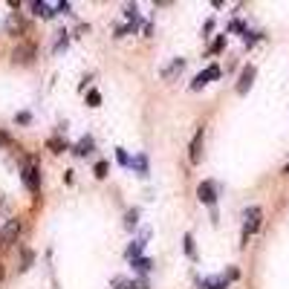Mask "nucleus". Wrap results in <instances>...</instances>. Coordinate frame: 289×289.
Masks as SVG:
<instances>
[{
	"mask_svg": "<svg viewBox=\"0 0 289 289\" xmlns=\"http://www.w3.org/2000/svg\"><path fill=\"white\" fill-rule=\"evenodd\" d=\"M29 9H32V15H35V17H44V20H50V17H55V15H58V12H55V6H50V3H44V0H35V3L29 6Z\"/></svg>",
	"mask_w": 289,
	"mask_h": 289,
	"instance_id": "obj_10",
	"label": "nucleus"
},
{
	"mask_svg": "<svg viewBox=\"0 0 289 289\" xmlns=\"http://www.w3.org/2000/svg\"><path fill=\"white\" fill-rule=\"evenodd\" d=\"M124 17H127L130 23H139V6L136 3H127V6H124Z\"/></svg>",
	"mask_w": 289,
	"mask_h": 289,
	"instance_id": "obj_18",
	"label": "nucleus"
},
{
	"mask_svg": "<svg viewBox=\"0 0 289 289\" xmlns=\"http://www.w3.org/2000/svg\"><path fill=\"white\" fill-rule=\"evenodd\" d=\"M223 278H226V281L231 284V281H237V278H240V269H237V266H229V269H226V275H223Z\"/></svg>",
	"mask_w": 289,
	"mask_h": 289,
	"instance_id": "obj_28",
	"label": "nucleus"
},
{
	"mask_svg": "<svg viewBox=\"0 0 289 289\" xmlns=\"http://www.w3.org/2000/svg\"><path fill=\"white\" fill-rule=\"evenodd\" d=\"M3 275H6V269H3V263H0V284H3Z\"/></svg>",
	"mask_w": 289,
	"mask_h": 289,
	"instance_id": "obj_38",
	"label": "nucleus"
},
{
	"mask_svg": "<svg viewBox=\"0 0 289 289\" xmlns=\"http://www.w3.org/2000/svg\"><path fill=\"white\" fill-rule=\"evenodd\" d=\"M145 243H148V231H142V237L133 240V243L124 249V257H127V260H136V257H142V249H145Z\"/></svg>",
	"mask_w": 289,
	"mask_h": 289,
	"instance_id": "obj_11",
	"label": "nucleus"
},
{
	"mask_svg": "<svg viewBox=\"0 0 289 289\" xmlns=\"http://www.w3.org/2000/svg\"><path fill=\"white\" fill-rule=\"evenodd\" d=\"M0 145H12V139L6 136V133H0Z\"/></svg>",
	"mask_w": 289,
	"mask_h": 289,
	"instance_id": "obj_37",
	"label": "nucleus"
},
{
	"mask_svg": "<svg viewBox=\"0 0 289 289\" xmlns=\"http://www.w3.org/2000/svg\"><path fill=\"white\" fill-rule=\"evenodd\" d=\"M107 171H110V165H107V162H96L93 173H96V179H107Z\"/></svg>",
	"mask_w": 289,
	"mask_h": 289,
	"instance_id": "obj_21",
	"label": "nucleus"
},
{
	"mask_svg": "<svg viewBox=\"0 0 289 289\" xmlns=\"http://www.w3.org/2000/svg\"><path fill=\"white\" fill-rule=\"evenodd\" d=\"M182 69H185V58H173L168 67H162V72H159V75H162V81H173V78H176Z\"/></svg>",
	"mask_w": 289,
	"mask_h": 289,
	"instance_id": "obj_8",
	"label": "nucleus"
},
{
	"mask_svg": "<svg viewBox=\"0 0 289 289\" xmlns=\"http://www.w3.org/2000/svg\"><path fill=\"white\" fill-rule=\"evenodd\" d=\"M47 148H50L52 153H64V151H67V139H61V136H52L50 142H47Z\"/></svg>",
	"mask_w": 289,
	"mask_h": 289,
	"instance_id": "obj_16",
	"label": "nucleus"
},
{
	"mask_svg": "<svg viewBox=\"0 0 289 289\" xmlns=\"http://www.w3.org/2000/svg\"><path fill=\"white\" fill-rule=\"evenodd\" d=\"M223 47H226V35H217V38H214V44L208 47V55H217V52H223Z\"/></svg>",
	"mask_w": 289,
	"mask_h": 289,
	"instance_id": "obj_19",
	"label": "nucleus"
},
{
	"mask_svg": "<svg viewBox=\"0 0 289 289\" xmlns=\"http://www.w3.org/2000/svg\"><path fill=\"white\" fill-rule=\"evenodd\" d=\"M15 121H17V124H29V121H32V113H26V110H23V113H17V116H15Z\"/></svg>",
	"mask_w": 289,
	"mask_h": 289,
	"instance_id": "obj_30",
	"label": "nucleus"
},
{
	"mask_svg": "<svg viewBox=\"0 0 289 289\" xmlns=\"http://www.w3.org/2000/svg\"><path fill=\"white\" fill-rule=\"evenodd\" d=\"M67 44H69V32H61V38L55 41V52H64L67 50Z\"/></svg>",
	"mask_w": 289,
	"mask_h": 289,
	"instance_id": "obj_25",
	"label": "nucleus"
},
{
	"mask_svg": "<svg viewBox=\"0 0 289 289\" xmlns=\"http://www.w3.org/2000/svg\"><path fill=\"white\" fill-rule=\"evenodd\" d=\"M113 289H127V281L124 278H113Z\"/></svg>",
	"mask_w": 289,
	"mask_h": 289,
	"instance_id": "obj_33",
	"label": "nucleus"
},
{
	"mask_svg": "<svg viewBox=\"0 0 289 289\" xmlns=\"http://www.w3.org/2000/svg\"><path fill=\"white\" fill-rule=\"evenodd\" d=\"M229 32H243V35H246V26H243V20H231Z\"/></svg>",
	"mask_w": 289,
	"mask_h": 289,
	"instance_id": "obj_31",
	"label": "nucleus"
},
{
	"mask_svg": "<svg viewBox=\"0 0 289 289\" xmlns=\"http://www.w3.org/2000/svg\"><path fill=\"white\" fill-rule=\"evenodd\" d=\"M255 75H257V67L255 64H246V67L240 69V78H237V96H246L252 84H255Z\"/></svg>",
	"mask_w": 289,
	"mask_h": 289,
	"instance_id": "obj_4",
	"label": "nucleus"
},
{
	"mask_svg": "<svg viewBox=\"0 0 289 289\" xmlns=\"http://www.w3.org/2000/svg\"><path fill=\"white\" fill-rule=\"evenodd\" d=\"M182 246H185V255L191 257V260H197V246H194V234H191V231L182 234Z\"/></svg>",
	"mask_w": 289,
	"mask_h": 289,
	"instance_id": "obj_14",
	"label": "nucleus"
},
{
	"mask_svg": "<svg viewBox=\"0 0 289 289\" xmlns=\"http://www.w3.org/2000/svg\"><path fill=\"white\" fill-rule=\"evenodd\" d=\"M130 263H133V269H136L139 275H148L153 269V260H151V257H136V260H130Z\"/></svg>",
	"mask_w": 289,
	"mask_h": 289,
	"instance_id": "obj_13",
	"label": "nucleus"
},
{
	"mask_svg": "<svg viewBox=\"0 0 289 289\" xmlns=\"http://www.w3.org/2000/svg\"><path fill=\"white\" fill-rule=\"evenodd\" d=\"M130 168H133V173H136V176H142V179H145V176L151 173V162H148V153H136V156L130 159Z\"/></svg>",
	"mask_w": 289,
	"mask_h": 289,
	"instance_id": "obj_9",
	"label": "nucleus"
},
{
	"mask_svg": "<svg viewBox=\"0 0 289 289\" xmlns=\"http://www.w3.org/2000/svg\"><path fill=\"white\" fill-rule=\"evenodd\" d=\"M93 148H96V142H93V136L87 133V136H81L75 145H72V153H75V156H87V153H93Z\"/></svg>",
	"mask_w": 289,
	"mask_h": 289,
	"instance_id": "obj_12",
	"label": "nucleus"
},
{
	"mask_svg": "<svg viewBox=\"0 0 289 289\" xmlns=\"http://www.w3.org/2000/svg\"><path fill=\"white\" fill-rule=\"evenodd\" d=\"M127 289H148V281L139 278V281H127Z\"/></svg>",
	"mask_w": 289,
	"mask_h": 289,
	"instance_id": "obj_29",
	"label": "nucleus"
},
{
	"mask_svg": "<svg viewBox=\"0 0 289 289\" xmlns=\"http://www.w3.org/2000/svg\"><path fill=\"white\" fill-rule=\"evenodd\" d=\"M214 78H220V67H217V64H211V67H205L203 72H197L194 81H191V90H203V87L211 84Z\"/></svg>",
	"mask_w": 289,
	"mask_h": 289,
	"instance_id": "obj_5",
	"label": "nucleus"
},
{
	"mask_svg": "<svg viewBox=\"0 0 289 289\" xmlns=\"http://www.w3.org/2000/svg\"><path fill=\"white\" fill-rule=\"evenodd\" d=\"M203 142H205V127H197V133L191 139V148H188V162L191 165L203 162Z\"/></svg>",
	"mask_w": 289,
	"mask_h": 289,
	"instance_id": "obj_3",
	"label": "nucleus"
},
{
	"mask_svg": "<svg viewBox=\"0 0 289 289\" xmlns=\"http://www.w3.org/2000/svg\"><path fill=\"white\" fill-rule=\"evenodd\" d=\"M55 12H58V15H69V12H72V3H67V0L55 3Z\"/></svg>",
	"mask_w": 289,
	"mask_h": 289,
	"instance_id": "obj_26",
	"label": "nucleus"
},
{
	"mask_svg": "<svg viewBox=\"0 0 289 289\" xmlns=\"http://www.w3.org/2000/svg\"><path fill=\"white\" fill-rule=\"evenodd\" d=\"M32 47H20V50L15 52V61H23V64H29V61H32Z\"/></svg>",
	"mask_w": 289,
	"mask_h": 289,
	"instance_id": "obj_17",
	"label": "nucleus"
},
{
	"mask_svg": "<svg viewBox=\"0 0 289 289\" xmlns=\"http://www.w3.org/2000/svg\"><path fill=\"white\" fill-rule=\"evenodd\" d=\"M260 223H263V211H260V205H252V208L246 211V223H243V243H240V246H246L249 237H255L257 231H260Z\"/></svg>",
	"mask_w": 289,
	"mask_h": 289,
	"instance_id": "obj_1",
	"label": "nucleus"
},
{
	"mask_svg": "<svg viewBox=\"0 0 289 289\" xmlns=\"http://www.w3.org/2000/svg\"><path fill=\"white\" fill-rule=\"evenodd\" d=\"M197 200L208 208H214L217 205V182H211V179H203L200 188H197Z\"/></svg>",
	"mask_w": 289,
	"mask_h": 289,
	"instance_id": "obj_2",
	"label": "nucleus"
},
{
	"mask_svg": "<svg viewBox=\"0 0 289 289\" xmlns=\"http://www.w3.org/2000/svg\"><path fill=\"white\" fill-rule=\"evenodd\" d=\"M17 234H20V220H9L3 226V231H0V246H9V243H15Z\"/></svg>",
	"mask_w": 289,
	"mask_h": 289,
	"instance_id": "obj_7",
	"label": "nucleus"
},
{
	"mask_svg": "<svg viewBox=\"0 0 289 289\" xmlns=\"http://www.w3.org/2000/svg\"><path fill=\"white\" fill-rule=\"evenodd\" d=\"M136 226H139V208H130V211L124 214V229H127V231H133Z\"/></svg>",
	"mask_w": 289,
	"mask_h": 289,
	"instance_id": "obj_15",
	"label": "nucleus"
},
{
	"mask_svg": "<svg viewBox=\"0 0 289 289\" xmlns=\"http://www.w3.org/2000/svg\"><path fill=\"white\" fill-rule=\"evenodd\" d=\"M116 162H119V165H124V168H130V156H127V151H124V148H116Z\"/></svg>",
	"mask_w": 289,
	"mask_h": 289,
	"instance_id": "obj_22",
	"label": "nucleus"
},
{
	"mask_svg": "<svg viewBox=\"0 0 289 289\" xmlns=\"http://www.w3.org/2000/svg\"><path fill=\"white\" fill-rule=\"evenodd\" d=\"M151 32H153V26L145 20V23H142V35H145V38H151Z\"/></svg>",
	"mask_w": 289,
	"mask_h": 289,
	"instance_id": "obj_34",
	"label": "nucleus"
},
{
	"mask_svg": "<svg viewBox=\"0 0 289 289\" xmlns=\"http://www.w3.org/2000/svg\"><path fill=\"white\" fill-rule=\"evenodd\" d=\"M257 41H260V35H257V32H249V29H246V38H243V44H246V47H255Z\"/></svg>",
	"mask_w": 289,
	"mask_h": 289,
	"instance_id": "obj_27",
	"label": "nucleus"
},
{
	"mask_svg": "<svg viewBox=\"0 0 289 289\" xmlns=\"http://www.w3.org/2000/svg\"><path fill=\"white\" fill-rule=\"evenodd\" d=\"M87 104H90V107H99V104H102V93H99V90H90V93H87Z\"/></svg>",
	"mask_w": 289,
	"mask_h": 289,
	"instance_id": "obj_23",
	"label": "nucleus"
},
{
	"mask_svg": "<svg viewBox=\"0 0 289 289\" xmlns=\"http://www.w3.org/2000/svg\"><path fill=\"white\" fill-rule=\"evenodd\" d=\"M211 289H229V281L226 278H214V287Z\"/></svg>",
	"mask_w": 289,
	"mask_h": 289,
	"instance_id": "obj_32",
	"label": "nucleus"
},
{
	"mask_svg": "<svg viewBox=\"0 0 289 289\" xmlns=\"http://www.w3.org/2000/svg\"><path fill=\"white\" fill-rule=\"evenodd\" d=\"M284 173H289V162H287V168H284Z\"/></svg>",
	"mask_w": 289,
	"mask_h": 289,
	"instance_id": "obj_39",
	"label": "nucleus"
},
{
	"mask_svg": "<svg viewBox=\"0 0 289 289\" xmlns=\"http://www.w3.org/2000/svg\"><path fill=\"white\" fill-rule=\"evenodd\" d=\"M23 185L29 188L32 194L41 191V171L35 168V165H26V168H23Z\"/></svg>",
	"mask_w": 289,
	"mask_h": 289,
	"instance_id": "obj_6",
	"label": "nucleus"
},
{
	"mask_svg": "<svg viewBox=\"0 0 289 289\" xmlns=\"http://www.w3.org/2000/svg\"><path fill=\"white\" fill-rule=\"evenodd\" d=\"M139 23H124V26H119L116 29V38H124V35H136Z\"/></svg>",
	"mask_w": 289,
	"mask_h": 289,
	"instance_id": "obj_20",
	"label": "nucleus"
},
{
	"mask_svg": "<svg viewBox=\"0 0 289 289\" xmlns=\"http://www.w3.org/2000/svg\"><path fill=\"white\" fill-rule=\"evenodd\" d=\"M211 29H214V20H205V26H203V38H208V32H211Z\"/></svg>",
	"mask_w": 289,
	"mask_h": 289,
	"instance_id": "obj_36",
	"label": "nucleus"
},
{
	"mask_svg": "<svg viewBox=\"0 0 289 289\" xmlns=\"http://www.w3.org/2000/svg\"><path fill=\"white\" fill-rule=\"evenodd\" d=\"M32 260H35L32 249H23V263H20V272H26V269L32 266Z\"/></svg>",
	"mask_w": 289,
	"mask_h": 289,
	"instance_id": "obj_24",
	"label": "nucleus"
},
{
	"mask_svg": "<svg viewBox=\"0 0 289 289\" xmlns=\"http://www.w3.org/2000/svg\"><path fill=\"white\" fill-rule=\"evenodd\" d=\"M214 287V278H205V281H200V289H211Z\"/></svg>",
	"mask_w": 289,
	"mask_h": 289,
	"instance_id": "obj_35",
	"label": "nucleus"
}]
</instances>
